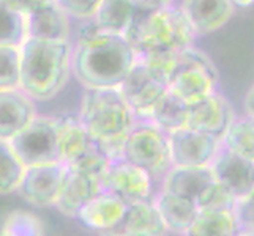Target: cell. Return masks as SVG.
<instances>
[{
    "label": "cell",
    "mask_w": 254,
    "mask_h": 236,
    "mask_svg": "<svg viewBox=\"0 0 254 236\" xmlns=\"http://www.w3.org/2000/svg\"><path fill=\"white\" fill-rule=\"evenodd\" d=\"M119 90L134 117L148 120L156 102L169 90V84L168 79L160 73L136 60L133 69L128 73Z\"/></svg>",
    "instance_id": "cell-9"
},
{
    "label": "cell",
    "mask_w": 254,
    "mask_h": 236,
    "mask_svg": "<svg viewBox=\"0 0 254 236\" xmlns=\"http://www.w3.org/2000/svg\"><path fill=\"white\" fill-rule=\"evenodd\" d=\"M104 190L127 206L148 202L152 195V178L124 159L114 161L104 177Z\"/></svg>",
    "instance_id": "cell-12"
},
{
    "label": "cell",
    "mask_w": 254,
    "mask_h": 236,
    "mask_svg": "<svg viewBox=\"0 0 254 236\" xmlns=\"http://www.w3.org/2000/svg\"><path fill=\"white\" fill-rule=\"evenodd\" d=\"M21 52L19 47L0 46V92L19 89Z\"/></svg>",
    "instance_id": "cell-29"
},
{
    "label": "cell",
    "mask_w": 254,
    "mask_h": 236,
    "mask_svg": "<svg viewBox=\"0 0 254 236\" xmlns=\"http://www.w3.org/2000/svg\"><path fill=\"white\" fill-rule=\"evenodd\" d=\"M155 206L163 217L166 229L177 233H185L199 214V208L194 203L166 190L160 194Z\"/></svg>",
    "instance_id": "cell-23"
},
{
    "label": "cell",
    "mask_w": 254,
    "mask_h": 236,
    "mask_svg": "<svg viewBox=\"0 0 254 236\" xmlns=\"http://www.w3.org/2000/svg\"><path fill=\"white\" fill-rule=\"evenodd\" d=\"M125 209L127 205H124L119 198L104 190L92 198L76 217H79V221L89 229L103 232L117 225L124 217Z\"/></svg>",
    "instance_id": "cell-19"
},
{
    "label": "cell",
    "mask_w": 254,
    "mask_h": 236,
    "mask_svg": "<svg viewBox=\"0 0 254 236\" xmlns=\"http://www.w3.org/2000/svg\"><path fill=\"white\" fill-rule=\"evenodd\" d=\"M234 118L235 115L231 102L223 94L213 92L199 101L188 104L187 128L223 141Z\"/></svg>",
    "instance_id": "cell-13"
},
{
    "label": "cell",
    "mask_w": 254,
    "mask_h": 236,
    "mask_svg": "<svg viewBox=\"0 0 254 236\" xmlns=\"http://www.w3.org/2000/svg\"><path fill=\"white\" fill-rule=\"evenodd\" d=\"M120 225L128 236H164L168 232L160 211L150 202L127 206Z\"/></svg>",
    "instance_id": "cell-21"
},
{
    "label": "cell",
    "mask_w": 254,
    "mask_h": 236,
    "mask_svg": "<svg viewBox=\"0 0 254 236\" xmlns=\"http://www.w3.org/2000/svg\"><path fill=\"white\" fill-rule=\"evenodd\" d=\"M196 37L180 8L168 6L160 11L145 13L144 17H139L136 11L127 40L134 49L136 60L160 73L169 84L175 58L180 52L194 46Z\"/></svg>",
    "instance_id": "cell-1"
},
{
    "label": "cell",
    "mask_w": 254,
    "mask_h": 236,
    "mask_svg": "<svg viewBox=\"0 0 254 236\" xmlns=\"http://www.w3.org/2000/svg\"><path fill=\"white\" fill-rule=\"evenodd\" d=\"M253 134H254L253 118L250 117L234 118V121L231 123V126L227 128L221 142H224V146L227 150H231L232 153L253 162L254 161Z\"/></svg>",
    "instance_id": "cell-26"
},
{
    "label": "cell",
    "mask_w": 254,
    "mask_h": 236,
    "mask_svg": "<svg viewBox=\"0 0 254 236\" xmlns=\"http://www.w3.org/2000/svg\"><path fill=\"white\" fill-rule=\"evenodd\" d=\"M0 236H6V235H5L3 232H0Z\"/></svg>",
    "instance_id": "cell-38"
},
{
    "label": "cell",
    "mask_w": 254,
    "mask_h": 236,
    "mask_svg": "<svg viewBox=\"0 0 254 236\" xmlns=\"http://www.w3.org/2000/svg\"><path fill=\"white\" fill-rule=\"evenodd\" d=\"M27 40L25 16L0 0V46L21 47Z\"/></svg>",
    "instance_id": "cell-27"
},
{
    "label": "cell",
    "mask_w": 254,
    "mask_h": 236,
    "mask_svg": "<svg viewBox=\"0 0 254 236\" xmlns=\"http://www.w3.org/2000/svg\"><path fill=\"white\" fill-rule=\"evenodd\" d=\"M27 38L43 41H68V14L54 0H43L25 16Z\"/></svg>",
    "instance_id": "cell-16"
},
{
    "label": "cell",
    "mask_w": 254,
    "mask_h": 236,
    "mask_svg": "<svg viewBox=\"0 0 254 236\" xmlns=\"http://www.w3.org/2000/svg\"><path fill=\"white\" fill-rule=\"evenodd\" d=\"M19 89L32 101H49L62 92L71 73L73 49L68 41L27 38L19 47Z\"/></svg>",
    "instance_id": "cell-4"
},
{
    "label": "cell",
    "mask_w": 254,
    "mask_h": 236,
    "mask_svg": "<svg viewBox=\"0 0 254 236\" xmlns=\"http://www.w3.org/2000/svg\"><path fill=\"white\" fill-rule=\"evenodd\" d=\"M68 14L76 19H92L103 0H54Z\"/></svg>",
    "instance_id": "cell-31"
},
{
    "label": "cell",
    "mask_w": 254,
    "mask_h": 236,
    "mask_svg": "<svg viewBox=\"0 0 254 236\" xmlns=\"http://www.w3.org/2000/svg\"><path fill=\"white\" fill-rule=\"evenodd\" d=\"M10 8H13L14 11L21 13L22 16H27L35 6H37L43 0H2Z\"/></svg>",
    "instance_id": "cell-34"
},
{
    "label": "cell",
    "mask_w": 254,
    "mask_h": 236,
    "mask_svg": "<svg viewBox=\"0 0 254 236\" xmlns=\"http://www.w3.org/2000/svg\"><path fill=\"white\" fill-rule=\"evenodd\" d=\"M172 167H207L221 146V141L190 128L168 134Z\"/></svg>",
    "instance_id": "cell-11"
},
{
    "label": "cell",
    "mask_w": 254,
    "mask_h": 236,
    "mask_svg": "<svg viewBox=\"0 0 254 236\" xmlns=\"http://www.w3.org/2000/svg\"><path fill=\"white\" fill-rule=\"evenodd\" d=\"M25 167L17 159L10 142L0 141V194L16 192L21 185Z\"/></svg>",
    "instance_id": "cell-28"
},
{
    "label": "cell",
    "mask_w": 254,
    "mask_h": 236,
    "mask_svg": "<svg viewBox=\"0 0 254 236\" xmlns=\"http://www.w3.org/2000/svg\"><path fill=\"white\" fill-rule=\"evenodd\" d=\"M136 11L131 0H103L92 21L101 33L127 38L134 22Z\"/></svg>",
    "instance_id": "cell-20"
},
{
    "label": "cell",
    "mask_w": 254,
    "mask_h": 236,
    "mask_svg": "<svg viewBox=\"0 0 254 236\" xmlns=\"http://www.w3.org/2000/svg\"><path fill=\"white\" fill-rule=\"evenodd\" d=\"M66 175V165L62 162L27 167L24 170L17 192L33 206H52L60 197Z\"/></svg>",
    "instance_id": "cell-10"
},
{
    "label": "cell",
    "mask_w": 254,
    "mask_h": 236,
    "mask_svg": "<svg viewBox=\"0 0 254 236\" xmlns=\"http://www.w3.org/2000/svg\"><path fill=\"white\" fill-rule=\"evenodd\" d=\"M245 110H247V117L253 118V87L245 96Z\"/></svg>",
    "instance_id": "cell-36"
},
{
    "label": "cell",
    "mask_w": 254,
    "mask_h": 236,
    "mask_svg": "<svg viewBox=\"0 0 254 236\" xmlns=\"http://www.w3.org/2000/svg\"><path fill=\"white\" fill-rule=\"evenodd\" d=\"M218 186L213 172L207 167H172L163 178V190L194 203L199 211Z\"/></svg>",
    "instance_id": "cell-14"
},
{
    "label": "cell",
    "mask_w": 254,
    "mask_h": 236,
    "mask_svg": "<svg viewBox=\"0 0 254 236\" xmlns=\"http://www.w3.org/2000/svg\"><path fill=\"white\" fill-rule=\"evenodd\" d=\"M98 233H100V236H128V235L125 233V230L122 229L120 222H119L117 225H114L112 229L103 230V232H98Z\"/></svg>",
    "instance_id": "cell-35"
},
{
    "label": "cell",
    "mask_w": 254,
    "mask_h": 236,
    "mask_svg": "<svg viewBox=\"0 0 254 236\" xmlns=\"http://www.w3.org/2000/svg\"><path fill=\"white\" fill-rule=\"evenodd\" d=\"M210 169L218 185L223 186L235 200L253 194V162L227 150L223 143L210 162Z\"/></svg>",
    "instance_id": "cell-15"
},
{
    "label": "cell",
    "mask_w": 254,
    "mask_h": 236,
    "mask_svg": "<svg viewBox=\"0 0 254 236\" xmlns=\"http://www.w3.org/2000/svg\"><path fill=\"white\" fill-rule=\"evenodd\" d=\"M185 236H240L232 211H199Z\"/></svg>",
    "instance_id": "cell-25"
},
{
    "label": "cell",
    "mask_w": 254,
    "mask_h": 236,
    "mask_svg": "<svg viewBox=\"0 0 254 236\" xmlns=\"http://www.w3.org/2000/svg\"><path fill=\"white\" fill-rule=\"evenodd\" d=\"M109 165L111 161L101 151H93L66 165L68 175L56 202L59 211L65 216L76 217L92 198L104 192V177Z\"/></svg>",
    "instance_id": "cell-5"
},
{
    "label": "cell",
    "mask_w": 254,
    "mask_h": 236,
    "mask_svg": "<svg viewBox=\"0 0 254 236\" xmlns=\"http://www.w3.org/2000/svg\"><path fill=\"white\" fill-rule=\"evenodd\" d=\"M231 2H232V5H234V6H242V8H247V6L253 5L254 0H231Z\"/></svg>",
    "instance_id": "cell-37"
},
{
    "label": "cell",
    "mask_w": 254,
    "mask_h": 236,
    "mask_svg": "<svg viewBox=\"0 0 254 236\" xmlns=\"http://www.w3.org/2000/svg\"><path fill=\"white\" fill-rule=\"evenodd\" d=\"M35 117V102L21 89L0 92V141L10 142Z\"/></svg>",
    "instance_id": "cell-17"
},
{
    "label": "cell",
    "mask_w": 254,
    "mask_h": 236,
    "mask_svg": "<svg viewBox=\"0 0 254 236\" xmlns=\"http://www.w3.org/2000/svg\"><path fill=\"white\" fill-rule=\"evenodd\" d=\"M2 232L6 236H45V227L35 214L17 209L6 217Z\"/></svg>",
    "instance_id": "cell-30"
},
{
    "label": "cell",
    "mask_w": 254,
    "mask_h": 236,
    "mask_svg": "<svg viewBox=\"0 0 254 236\" xmlns=\"http://www.w3.org/2000/svg\"><path fill=\"white\" fill-rule=\"evenodd\" d=\"M122 159L145 172L152 181L164 178L172 169L168 134L148 120L136 121L124 142Z\"/></svg>",
    "instance_id": "cell-6"
},
{
    "label": "cell",
    "mask_w": 254,
    "mask_h": 236,
    "mask_svg": "<svg viewBox=\"0 0 254 236\" xmlns=\"http://www.w3.org/2000/svg\"><path fill=\"white\" fill-rule=\"evenodd\" d=\"M218 69L205 52L188 47L177 55L169 76V92L187 104L199 101L216 89Z\"/></svg>",
    "instance_id": "cell-7"
},
{
    "label": "cell",
    "mask_w": 254,
    "mask_h": 236,
    "mask_svg": "<svg viewBox=\"0 0 254 236\" xmlns=\"http://www.w3.org/2000/svg\"><path fill=\"white\" fill-rule=\"evenodd\" d=\"M134 63V49L125 37L101 32L81 35L71 55V69L85 90L119 89Z\"/></svg>",
    "instance_id": "cell-2"
},
{
    "label": "cell",
    "mask_w": 254,
    "mask_h": 236,
    "mask_svg": "<svg viewBox=\"0 0 254 236\" xmlns=\"http://www.w3.org/2000/svg\"><path fill=\"white\" fill-rule=\"evenodd\" d=\"M93 151H100L90 134L81 125V121L62 120L60 125V154L62 164L69 165Z\"/></svg>",
    "instance_id": "cell-22"
},
{
    "label": "cell",
    "mask_w": 254,
    "mask_h": 236,
    "mask_svg": "<svg viewBox=\"0 0 254 236\" xmlns=\"http://www.w3.org/2000/svg\"><path fill=\"white\" fill-rule=\"evenodd\" d=\"M232 214L240 236H253V194L235 200Z\"/></svg>",
    "instance_id": "cell-32"
},
{
    "label": "cell",
    "mask_w": 254,
    "mask_h": 236,
    "mask_svg": "<svg viewBox=\"0 0 254 236\" xmlns=\"http://www.w3.org/2000/svg\"><path fill=\"white\" fill-rule=\"evenodd\" d=\"M131 2H133L136 10L139 11L153 13V11H160L163 8L171 6L174 0H131Z\"/></svg>",
    "instance_id": "cell-33"
},
{
    "label": "cell",
    "mask_w": 254,
    "mask_h": 236,
    "mask_svg": "<svg viewBox=\"0 0 254 236\" xmlns=\"http://www.w3.org/2000/svg\"><path fill=\"white\" fill-rule=\"evenodd\" d=\"M79 121L111 162L122 159L124 142L136 117L119 89L85 90Z\"/></svg>",
    "instance_id": "cell-3"
},
{
    "label": "cell",
    "mask_w": 254,
    "mask_h": 236,
    "mask_svg": "<svg viewBox=\"0 0 254 236\" xmlns=\"http://www.w3.org/2000/svg\"><path fill=\"white\" fill-rule=\"evenodd\" d=\"M60 125V118L35 117L19 134L11 139L10 146L25 169L62 162Z\"/></svg>",
    "instance_id": "cell-8"
},
{
    "label": "cell",
    "mask_w": 254,
    "mask_h": 236,
    "mask_svg": "<svg viewBox=\"0 0 254 236\" xmlns=\"http://www.w3.org/2000/svg\"><path fill=\"white\" fill-rule=\"evenodd\" d=\"M187 117L188 104L168 90L163 98L156 102L150 117H148V121H152L166 134H171L177 129L187 128Z\"/></svg>",
    "instance_id": "cell-24"
},
{
    "label": "cell",
    "mask_w": 254,
    "mask_h": 236,
    "mask_svg": "<svg viewBox=\"0 0 254 236\" xmlns=\"http://www.w3.org/2000/svg\"><path fill=\"white\" fill-rule=\"evenodd\" d=\"M180 10L196 35H208L231 19L235 6L231 0H183Z\"/></svg>",
    "instance_id": "cell-18"
}]
</instances>
